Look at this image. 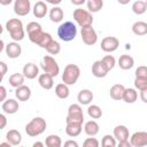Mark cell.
<instances>
[{"instance_id": "7a4b0ae2", "label": "cell", "mask_w": 147, "mask_h": 147, "mask_svg": "<svg viewBox=\"0 0 147 147\" xmlns=\"http://www.w3.org/2000/svg\"><path fill=\"white\" fill-rule=\"evenodd\" d=\"M57 36L62 41H71L77 36V26L70 21H67L57 28Z\"/></svg>"}, {"instance_id": "9c48e42d", "label": "cell", "mask_w": 147, "mask_h": 147, "mask_svg": "<svg viewBox=\"0 0 147 147\" xmlns=\"http://www.w3.org/2000/svg\"><path fill=\"white\" fill-rule=\"evenodd\" d=\"M26 32H28V37H29L30 41L33 42V44H37L38 39L44 33V31L41 29V25L38 22H30V23H28Z\"/></svg>"}, {"instance_id": "cb8c5ba5", "label": "cell", "mask_w": 147, "mask_h": 147, "mask_svg": "<svg viewBox=\"0 0 147 147\" xmlns=\"http://www.w3.org/2000/svg\"><path fill=\"white\" fill-rule=\"evenodd\" d=\"M134 65V60L132 56L127 54H123L118 59V67L123 70H129Z\"/></svg>"}, {"instance_id": "1f68e13d", "label": "cell", "mask_w": 147, "mask_h": 147, "mask_svg": "<svg viewBox=\"0 0 147 147\" xmlns=\"http://www.w3.org/2000/svg\"><path fill=\"white\" fill-rule=\"evenodd\" d=\"M86 5L90 13H98L103 7V0H87Z\"/></svg>"}, {"instance_id": "5bb4252c", "label": "cell", "mask_w": 147, "mask_h": 147, "mask_svg": "<svg viewBox=\"0 0 147 147\" xmlns=\"http://www.w3.org/2000/svg\"><path fill=\"white\" fill-rule=\"evenodd\" d=\"M5 52H6V55H7L9 59H17V57L21 56L22 47L20 46L18 42L11 41V42H8V44L5 46Z\"/></svg>"}, {"instance_id": "8d00e7d4", "label": "cell", "mask_w": 147, "mask_h": 147, "mask_svg": "<svg viewBox=\"0 0 147 147\" xmlns=\"http://www.w3.org/2000/svg\"><path fill=\"white\" fill-rule=\"evenodd\" d=\"M46 51L49 53V54H52V55H57L60 52H61V45H60V42L59 41H56V40H52L51 41V44L46 47Z\"/></svg>"}, {"instance_id": "d6986e66", "label": "cell", "mask_w": 147, "mask_h": 147, "mask_svg": "<svg viewBox=\"0 0 147 147\" xmlns=\"http://www.w3.org/2000/svg\"><path fill=\"white\" fill-rule=\"evenodd\" d=\"M114 137L115 139L119 142V141H124V140H129L130 133H129V129L125 125H117L114 129Z\"/></svg>"}, {"instance_id": "5b68a950", "label": "cell", "mask_w": 147, "mask_h": 147, "mask_svg": "<svg viewBox=\"0 0 147 147\" xmlns=\"http://www.w3.org/2000/svg\"><path fill=\"white\" fill-rule=\"evenodd\" d=\"M74 20L76 21V23L83 28V26H87V25H92L93 23V16L92 14L86 10V9H83V8H77L74 10Z\"/></svg>"}, {"instance_id": "681fc988", "label": "cell", "mask_w": 147, "mask_h": 147, "mask_svg": "<svg viewBox=\"0 0 147 147\" xmlns=\"http://www.w3.org/2000/svg\"><path fill=\"white\" fill-rule=\"evenodd\" d=\"M70 1H71V3L75 5V6H82V5H84L87 0H70Z\"/></svg>"}, {"instance_id": "60d3db41", "label": "cell", "mask_w": 147, "mask_h": 147, "mask_svg": "<svg viewBox=\"0 0 147 147\" xmlns=\"http://www.w3.org/2000/svg\"><path fill=\"white\" fill-rule=\"evenodd\" d=\"M84 147H99V141L95 138H86L83 142Z\"/></svg>"}, {"instance_id": "8992f818", "label": "cell", "mask_w": 147, "mask_h": 147, "mask_svg": "<svg viewBox=\"0 0 147 147\" xmlns=\"http://www.w3.org/2000/svg\"><path fill=\"white\" fill-rule=\"evenodd\" d=\"M40 67L44 70V72L49 74L53 77H56L60 74V67H59L57 62L55 61V59L53 56H51V55H45L42 57Z\"/></svg>"}, {"instance_id": "7dc6e473", "label": "cell", "mask_w": 147, "mask_h": 147, "mask_svg": "<svg viewBox=\"0 0 147 147\" xmlns=\"http://www.w3.org/2000/svg\"><path fill=\"white\" fill-rule=\"evenodd\" d=\"M64 146L65 147H69V146H72V147H78V144L75 141V140H68L64 142Z\"/></svg>"}, {"instance_id": "30bf717a", "label": "cell", "mask_w": 147, "mask_h": 147, "mask_svg": "<svg viewBox=\"0 0 147 147\" xmlns=\"http://www.w3.org/2000/svg\"><path fill=\"white\" fill-rule=\"evenodd\" d=\"M119 46V40L116 37L109 36V37H105L101 40V49L106 53H111L115 52Z\"/></svg>"}, {"instance_id": "4dcf8cb0", "label": "cell", "mask_w": 147, "mask_h": 147, "mask_svg": "<svg viewBox=\"0 0 147 147\" xmlns=\"http://www.w3.org/2000/svg\"><path fill=\"white\" fill-rule=\"evenodd\" d=\"M24 78H25V76L23 74L15 72V74L10 75V77H9V84H10V86H13V87L16 88V87H18V86H21V85L24 84Z\"/></svg>"}, {"instance_id": "f546056e", "label": "cell", "mask_w": 147, "mask_h": 147, "mask_svg": "<svg viewBox=\"0 0 147 147\" xmlns=\"http://www.w3.org/2000/svg\"><path fill=\"white\" fill-rule=\"evenodd\" d=\"M137 99H138V92L136 91V88H125L123 99H122V100H124V102L133 103L137 101Z\"/></svg>"}, {"instance_id": "bcb514c9", "label": "cell", "mask_w": 147, "mask_h": 147, "mask_svg": "<svg viewBox=\"0 0 147 147\" xmlns=\"http://www.w3.org/2000/svg\"><path fill=\"white\" fill-rule=\"evenodd\" d=\"M0 122H1V124H0V130H2V129H5V126H6V124H7V118H6L5 114H1V115H0Z\"/></svg>"}, {"instance_id": "ffe728a7", "label": "cell", "mask_w": 147, "mask_h": 147, "mask_svg": "<svg viewBox=\"0 0 147 147\" xmlns=\"http://www.w3.org/2000/svg\"><path fill=\"white\" fill-rule=\"evenodd\" d=\"M38 83L42 88L51 90L53 87V85H54V77L52 75H49V74L44 72V74L38 76Z\"/></svg>"}, {"instance_id": "ee69618b", "label": "cell", "mask_w": 147, "mask_h": 147, "mask_svg": "<svg viewBox=\"0 0 147 147\" xmlns=\"http://www.w3.org/2000/svg\"><path fill=\"white\" fill-rule=\"evenodd\" d=\"M6 95H7V90L3 85H1L0 86V101L1 102H3L6 100Z\"/></svg>"}, {"instance_id": "f35d334b", "label": "cell", "mask_w": 147, "mask_h": 147, "mask_svg": "<svg viewBox=\"0 0 147 147\" xmlns=\"http://www.w3.org/2000/svg\"><path fill=\"white\" fill-rule=\"evenodd\" d=\"M134 87L139 91L144 90L147 87V78H141V77H136L134 78Z\"/></svg>"}, {"instance_id": "c3c4849f", "label": "cell", "mask_w": 147, "mask_h": 147, "mask_svg": "<svg viewBox=\"0 0 147 147\" xmlns=\"http://www.w3.org/2000/svg\"><path fill=\"white\" fill-rule=\"evenodd\" d=\"M118 146L119 147H131L132 145H131V142L129 140H124V141H119L118 142Z\"/></svg>"}, {"instance_id": "e575fe53", "label": "cell", "mask_w": 147, "mask_h": 147, "mask_svg": "<svg viewBox=\"0 0 147 147\" xmlns=\"http://www.w3.org/2000/svg\"><path fill=\"white\" fill-rule=\"evenodd\" d=\"M87 114H88V116H90L91 118L98 119V118H100V117L102 116V110H101V108H100L99 106H96V105H91V106H88V108H87Z\"/></svg>"}, {"instance_id": "277c9868", "label": "cell", "mask_w": 147, "mask_h": 147, "mask_svg": "<svg viewBox=\"0 0 147 147\" xmlns=\"http://www.w3.org/2000/svg\"><path fill=\"white\" fill-rule=\"evenodd\" d=\"M80 76V69L77 64L70 63L64 67L63 74H62V82L67 85H75Z\"/></svg>"}, {"instance_id": "8fae6325", "label": "cell", "mask_w": 147, "mask_h": 147, "mask_svg": "<svg viewBox=\"0 0 147 147\" xmlns=\"http://www.w3.org/2000/svg\"><path fill=\"white\" fill-rule=\"evenodd\" d=\"M31 10L30 0H15L14 1V13L18 16H25Z\"/></svg>"}, {"instance_id": "11a10c76", "label": "cell", "mask_w": 147, "mask_h": 147, "mask_svg": "<svg viewBox=\"0 0 147 147\" xmlns=\"http://www.w3.org/2000/svg\"><path fill=\"white\" fill-rule=\"evenodd\" d=\"M145 2H146V5H147V0H146V1H145Z\"/></svg>"}, {"instance_id": "ab89813d", "label": "cell", "mask_w": 147, "mask_h": 147, "mask_svg": "<svg viewBox=\"0 0 147 147\" xmlns=\"http://www.w3.org/2000/svg\"><path fill=\"white\" fill-rule=\"evenodd\" d=\"M102 62L107 65V68L109 70H111L115 67V64H116V60H115V57L113 55H106V56H103L102 57Z\"/></svg>"}, {"instance_id": "52a82bcc", "label": "cell", "mask_w": 147, "mask_h": 147, "mask_svg": "<svg viewBox=\"0 0 147 147\" xmlns=\"http://www.w3.org/2000/svg\"><path fill=\"white\" fill-rule=\"evenodd\" d=\"M68 122H76V123H84V114L80 105L72 103L68 108V116L65 119V123Z\"/></svg>"}, {"instance_id": "603a6c76", "label": "cell", "mask_w": 147, "mask_h": 147, "mask_svg": "<svg viewBox=\"0 0 147 147\" xmlns=\"http://www.w3.org/2000/svg\"><path fill=\"white\" fill-rule=\"evenodd\" d=\"M6 139H7V141L10 142L11 146H18L21 144V141H22V134H21L20 131L13 129V130H9L7 132Z\"/></svg>"}, {"instance_id": "f6af8a7d", "label": "cell", "mask_w": 147, "mask_h": 147, "mask_svg": "<svg viewBox=\"0 0 147 147\" xmlns=\"http://www.w3.org/2000/svg\"><path fill=\"white\" fill-rule=\"evenodd\" d=\"M140 99H141L142 102L147 103V87L140 91Z\"/></svg>"}, {"instance_id": "f1b7e54d", "label": "cell", "mask_w": 147, "mask_h": 147, "mask_svg": "<svg viewBox=\"0 0 147 147\" xmlns=\"http://www.w3.org/2000/svg\"><path fill=\"white\" fill-rule=\"evenodd\" d=\"M132 32L136 36H145L147 34V23L142 21H138L132 25Z\"/></svg>"}, {"instance_id": "e0dca14e", "label": "cell", "mask_w": 147, "mask_h": 147, "mask_svg": "<svg viewBox=\"0 0 147 147\" xmlns=\"http://www.w3.org/2000/svg\"><path fill=\"white\" fill-rule=\"evenodd\" d=\"M15 96L18 101H28L31 96V88L23 84L15 88Z\"/></svg>"}, {"instance_id": "816d5d0a", "label": "cell", "mask_w": 147, "mask_h": 147, "mask_svg": "<svg viewBox=\"0 0 147 147\" xmlns=\"http://www.w3.org/2000/svg\"><path fill=\"white\" fill-rule=\"evenodd\" d=\"M11 2H13V0H0V5H2V6L10 5Z\"/></svg>"}, {"instance_id": "f5cc1de1", "label": "cell", "mask_w": 147, "mask_h": 147, "mask_svg": "<svg viewBox=\"0 0 147 147\" xmlns=\"http://www.w3.org/2000/svg\"><path fill=\"white\" fill-rule=\"evenodd\" d=\"M44 142H40V141H36L34 144H33V147H44Z\"/></svg>"}, {"instance_id": "3957f363", "label": "cell", "mask_w": 147, "mask_h": 147, "mask_svg": "<svg viewBox=\"0 0 147 147\" xmlns=\"http://www.w3.org/2000/svg\"><path fill=\"white\" fill-rule=\"evenodd\" d=\"M46 121L42 117H34L25 125V132L29 137H38L46 130Z\"/></svg>"}, {"instance_id": "d6a6232c", "label": "cell", "mask_w": 147, "mask_h": 147, "mask_svg": "<svg viewBox=\"0 0 147 147\" xmlns=\"http://www.w3.org/2000/svg\"><path fill=\"white\" fill-rule=\"evenodd\" d=\"M45 145L47 147H61L62 145V140L59 136L56 134H49L46 139H45Z\"/></svg>"}, {"instance_id": "ac0fdd59", "label": "cell", "mask_w": 147, "mask_h": 147, "mask_svg": "<svg viewBox=\"0 0 147 147\" xmlns=\"http://www.w3.org/2000/svg\"><path fill=\"white\" fill-rule=\"evenodd\" d=\"M83 130V124L82 123H76V122H68L65 126V133L69 137H78Z\"/></svg>"}, {"instance_id": "484cf974", "label": "cell", "mask_w": 147, "mask_h": 147, "mask_svg": "<svg viewBox=\"0 0 147 147\" xmlns=\"http://www.w3.org/2000/svg\"><path fill=\"white\" fill-rule=\"evenodd\" d=\"M49 18L53 23H60L62 20H63V16H64V13H63V9L59 6H54L51 10H49Z\"/></svg>"}, {"instance_id": "4316f807", "label": "cell", "mask_w": 147, "mask_h": 147, "mask_svg": "<svg viewBox=\"0 0 147 147\" xmlns=\"http://www.w3.org/2000/svg\"><path fill=\"white\" fill-rule=\"evenodd\" d=\"M99 130H100V126L95 121H88L84 124V131L90 137L96 136L99 133Z\"/></svg>"}, {"instance_id": "f907efd6", "label": "cell", "mask_w": 147, "mask_h": 147, "mask_svg": "<svg viewBox=\"0 0 147 147\" xmlns=\"http://www.w3.org/2000/svg\"><path fill=\"white\" fill-rule=\"evenodd\" d=\"M45 1L51 3V5H53V6H57V5H60L62 2V0H45Z\"/></svg>"}, {"instance_id": "db71d44e", "label": "cell", "mask_w": 147, "mask_h": 147, "mask_svg": "<svg viewBox=\"0 0 147 147\" xmlns=\"http://www.w3.org/2000/svg\"><path fill=\"white\" fill-rule=\"evenodd\" d=\"M118 1V3H121V5H127L131 0H117Z\"/></svg>"}, {"instance_id": "6da1fadb", "label": "cell", "mask_w": 147, "mask_h": 147, "mask_svg": "<svg viewBox=\"0 0 147 147\" xmlns=\"http://www.w3.org/2000/svg\"><path fill=\"white\" fill-rule=\"evenodd\" d=\"M6 30L14 41H21L24 38L23 23L18 18H10L6 22Z\"/></svg>"}, {"instance_id": "4fadbf2b", "label": "cell", "mask_w": 147, "mask_h": 147, "mask_svg": "<svg viewBox=\"0 0 147 147\" xmlns=\"http://www.w3.org/2000/svg\"><path fill=\"white\" fill-rule=\"evenodd\" d=\"M109 72L107 65L102 62V60H98L92 64V75L96 78H103Z\"/></svg>"}, {"instance_id": "7bdbcfd3", "label": "cell", "mask_w": 147, "mask_h": 147, "mask_svg": "<svg viewBox=\"0 0 147 147\" xmlns=\"http://www.w3.org/2000/svg\"><path fill=\"white\" fill-rule=\"evenodd\" d=\"M0 68H1V80H2L3 77H5V75L7 74V70H8V67H7L6 62L0 61Z\"/></svg>"}, {"instance_id": "74e56055", "label": "cell", "mask_w": 147, "mask_h": 147, "mask_svg": "<svg viewBox=\"0 0 147 147\" xmlns=\"http://www.w3.org/2000/svg\"><path fill=\"white\" fill-rule=\"evenodd\" d=\"M101 146L102 147H115L116 146V139L111 134H106L103 136L101 140Z\"/></svg>"}, {"instance_id": "d590c367", "label": "cell", "mask_w": 147, "mask_h": 147, "mask_svg": "<svg viewBox=\"0 0 147 147\" xmlns=\"http://www.w3.org/2000/svg\"><path fill=\"white\" fill-rule=\"evenodd\" d=\"M52 40H53V38H52L51 33H48V32H44V33L41 34V37L38 39V41H37L36 45H38V46H40L41 48H45V49H46V47L51 44Z\"/></svg>"}, {"instance_id": "83f0119b", "label": "cell", "mask_w": 147, "mask_h": 147, "mask_svg": "<svg viewBox=\"0 0 147 147\" xmlns=\"http://www.w3.org/2000/svg\"><path fill=\"white\" fill-rule=\"evenodd\" d=\"M69 85H67L65 83H60L55 86V94L59 99H67L70 94L69 91Z\"/></svg>"}, {"instance_id": "2e32d148", "label": "cell", "mask_w": 147, "mask_h": 147, "mask_svg": "<svg viewBox=\"0 0 147 147\" xmlns=\"http://www.w3.org/2000/svg\"><path fill=\"white\" fill-rule=\"evenodd\" d=\"M25 78L28 79H34L37 76H39V68L37 67V64L29 62L23 67V72H22Z\"/></svg>"}, {"instance_id": "9a60e30c", "label": "cell", "mask_w": 147, "mask_h": 147, "mask_svg": "<svg viewBox=\"0 0 147 147\" xmlns=\"http://www.w3.org/2000/svg\"><path fill=\"white\" fill-rule=\"evenodd\" d=\"M20 106H18V102L15 100V99H7L2 102L1 105V109L5 114H9V115H13L15 113H17Z\"/></svg>"}, {"instance_id": "7402d4cb", "label": "cell", "mask_w": 147, "mask_h": 147, "mask_svg": "<svg viewBox=\"0 0 147 147\" xmlns=\"http://www.w3.org/2000/svg\"><path fill=\"white\" fill-rule=\"evenodd\" d=\"M93 98H94V95H93L92 91H90V90H87V88L82 90V91L78 93V95H77V100H78L79 105H83V106H84V105H90V103L92 102Z\"/></svg>"}, {"instance_id": "44dd1931", "label": "cell", "mask_w": 147, "mask_h": 147, "mask_svg": "<svg viewBox=\"0 0 147 147\" xmlns=\"http://www.w3.org/2000/svg\"><path fill=\"white\" fill-rule=\"evenodd\" d=\"M47 5L44 2V1H38L34 3L33 8H32V11H33V16L37 17V18H42L46 16L47 14Z\"/></svg>"}, {"instance_id": "7c38bea8", "label": "cell", "mask_w": 147, "mask_h": 147, "mask_svg": "<svg viewBox=\"0 0 147 147\" xmlns=\"http://www.w3.org/2000/svg\"><path fill=\"white\" fill-rule=\"evenodd\" d=\"M130 142H131L132 147H144V146H147V132L146 131L134 132L130 137Z\"/></svg>"}, {"instance_id": "836d02e7", "label": "cell", "mask_w": 147, "mask_h": 147, "mask_svg": "<svg viewBox=\"0 0 147 147\" xmlns=\"http://www.w3.org/2000/svg\"><path fill=\"white\" fill-rule=\"evenodd\" d=\"M146 10H147V5H146L145 1L138 0V1H134L133 2V5H132V11L136 15H142Z\"/></svg>"}, {"instance_id": "d4e9b609", "label": "cell", "mask_w": 147, "mask_h": 147, "mask_svg": "<svg viewBox=\"0 0 147 147\" xmlns=\"http://www.w3.org/2000/svg\"><path fill=\"white\" fill-rule=\"evenodd\" d=\"M124 91H125L124 85H122V84H115V85H113L110 87V91H109L110 98L114 99V100H122L123 99Z\"/></svg>"}, {"instance_id": "b9f144b4", "label": "cell", "mask_w": 147, "mask_h": 147, "mask_svg": "<svg viewBox=\"0 0 147 147\" xmlns=\"http://www.w3.org/2000/svg\"><path fill=\"white\" fill-rule=\"evenodd\" d=\"M136 77H141V78H147V67L146 65H140L136 69Z\"/></svg>"}, {"instance_id": "ba28073f", "label": "cell", "mask_w": 147, "mask_h": 147, "mask_svg": "<svg viewBox=\"0 0 147 147\" xmlns=\"http://www.w3.org/2000/svg\"><path fill=\"white\" fill-rule=\"evenodd\" d=\"M80 36H82V40L85 45L92 46V45L96 44V41H98V34H96L95 30L92 28V25L83 26L80 30Z\"/></svg>"}]
</instances>
